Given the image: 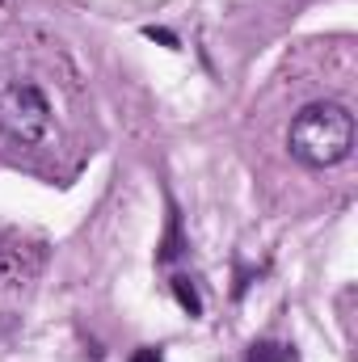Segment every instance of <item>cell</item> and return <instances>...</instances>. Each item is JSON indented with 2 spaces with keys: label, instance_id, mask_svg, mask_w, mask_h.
<instances>
[{
  "label": "cell",
  "instance_id": "1",
  "mask_svg": "<svg viewBox=\"0 0 358 362\" xmlns=\"http://www.w3.org/2000/svg\"><path fill=\"white\" fill-rule=\"evenodd\" d=\"M287 144H291V156L308 169L342 165L354 148V114L337 101H312L295 114Z\"/></svg>",
  "mask_w": 358,
  "mask_h": 362
},
{
  "label": "cell",
  "instance_id": "3",
  "mask_svg": "<svg viewBox=\"0 0 358 362\" xmlns=\"http://www.w3.org/2000/svg\"><path fill=\"white\" fill-rule=\"evenodd\" d=\"M38 270H42V245L13 228H0V286H25Z\"/></svg>",
  "mask_w": 358,
  "mask_h": 362
},
{
  "label": "cell",
  "instance_id": "2",
  "mask_svg": "<svg viewBox=\"0 0 358 362\" xmlns=\"http://www.w3.org/2000/svg\"><path fill=\"white\" fill-rule=\"evenodd\" d=\"M0 131L21 148L47 144L51 139V97L34 81L0 85Z\"/></svg>",
  "mask_w": 358,
  "mask_h": 362
},
{
  "label": "cell",
  "instance_id": "4",
  "mask_svg": "<svg viewBox=\"0 0 358 362\" xmlns=\"http://www.w3.org/2000/svg\"><path fill=\"white\" fill-rule=\"evenodd\" d=\"M173 295H178V303L190 316H202V299H198V286L190 278H173Z\"/></svg>",
  "mask_w": 358,
  "mask_h": 362
},
{
  "label": "cell",
  "instance_id": "6",
  "mask_svg": "<svg viewBox=\"0 0 358 362\" xmlns=\"http://www.w3.org/2000/svg\"><path fill=\"white\" fill-rule=\"evenodd\" d=\"M144 34H148V38H152V42H165V47H178V38H173V34H169V30H156V25H148V30H144Z\"/></svg>",
  "mask_w": 358,
  "mask_h": 362
},
{
  "label": "cell",
  "instance_id": "5",
  "mask_svg": "<svg viewBox=\"0 0 358 362\" xmlns=\"http://www.w3.org/2000/svg\"><path fill=\"white\" fill-rule=\"evenodd\" d=\"M291 354L282 350V346H274V341H253L249 346V354H245V362H287Z\"/></svg>",
  "mask_w": 358,
  "mask_h": 362
},
{
  "label": "cell",
  "instance_id": "7",
  "mask_svg": "<svg viewBox=\"0 0 358 362\" xmlns=\"http://www.w3.org/2000/svg\"><path fill=\"white\" fill-rule=\"evenodd\" d=\"M131 362H165V358H161V350H152V346H148V350H139Z\"/></svg>",
  "mask_w": 358,
  "mask_h": 362
}]
</instances>
